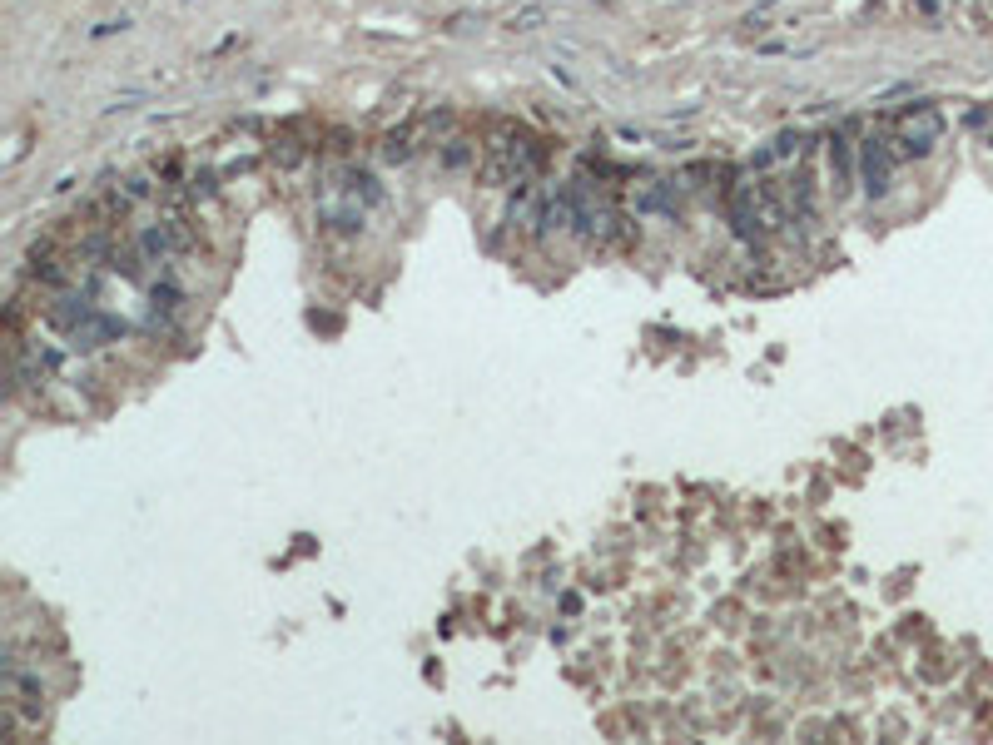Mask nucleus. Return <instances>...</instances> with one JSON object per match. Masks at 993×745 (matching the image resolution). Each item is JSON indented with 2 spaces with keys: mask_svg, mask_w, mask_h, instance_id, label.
Here are the masks:
<instances>
[{
  "mask_svg": "<svg viewBox=\"0 0 993 745\" xmlns=\"http://www.w3.org/2000/svg\"><path fill=\"white\" fill-rule=\"evenodd\" d=\"M889 135H894V145L904 149V154H929V149L944 140V115L934 105H909V110L894 115Z\"/></svg>",
  "mask_w": 993,
  "mask_h": 745,
  "instance_id": "nucleus-1",
  "label": "nucleus"
},
{
  "mask_svg": "<svg viewBox=\"0 0 993 745\" xmlns=\"http://www.w3.org/2000/svg\"><path fill=\"white\" fill-rule=\"evenodd\" d=\"M899 154H904V149L894 145V135H879V130L864 135V145H859V179H864L869 194H884V189H889Z\"/></svg>",
  "mask_w": 993,
  "mask_h": 745,
  "instance_id": "nucleus-2",
  "label": "nucleus"
},
{
  "mask_svg": "<svg viewBox=\"0 0 993 745\" xmlns=\"http://www.w3.org/2000/svg\"><path fill=\"white\" fill-rule=\"evenodd\" d=\"M626 204L636 219H681V199L671 179H631Z\"/></svg>",
  "mask_w": 993,
  "mask_h": 745,
  "instance_id": "nucleus-3",
  "label": "nucleus"
},
{
  "mask_svg": "<svg viewBox=\"0 0 993 745\" xmlns=\"http://www.w3.org/2000/svg\"><path fill=\"white\" fill-rule=\"evenodd\" d=\"M854 169H859V154L850 149V135L845 130L830 135V189H835V199H845L854 189Z\"/></svg>",
  "mask_w": 993,
  "mask_h": 745,
  "instance_id": "nucleus-4",
  "label": "nucleus"
},
{
  "mask_svg": "<svg viewBox=\"0 0 993 745\" xmlns=\"http://www.w3.org/2000/svg\"><path fill=\"white\" fill-rule=\"evenodd\" d=\"M547 20V5H522L517 15H512V30H537Z\"/></svg>",
  "mask_w": 993,
  "mask_h": 745,
  "instance_id": "nucleus-5",
  "label": "nucleus"
}]
</instances>
